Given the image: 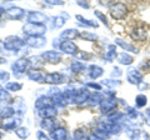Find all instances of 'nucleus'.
Returning a JSON list of instances; mask_svg holds the SVG:
<instances>
[{"instance_id": "obj_33", "label": "nucleus", "mask_w": 150, "mask_h": 140, "mask_svg": "<svg viewBox=\"0 0 150 140\" xmlns=\"http://www.w3.org/2000/svg\"><path fill=\"white\" fill-rule=\"evenodd\" d=\"M54 25H55V28L63 26L64 25V19H63L62 16H56L55 19H54Z\"/></svg>"}, {"instance_id": "obj_41", "label": "nucleus", "mask_w": 150, "mask_h": 140, "mask_svg": "<svg viewBox=\"0 0 150 140\" xmlns=\"http://www.w3.org/2000/svg\"><path fill=\"white\" fill-rule=\"evenodd\" d=\"M1 14H3V10H1V9H0V16H1Z\"/></svg>"}, {"instance_id": "obj_7", "label": "nucleus", "mask_w": 150, "mask_h": 140, "mask_svg": "<svg viewBox=\"0 0 150 140\" xmlns=\"http://www.w3.org/2000/svg\"><path fill=\"white\" fill-rule=\"evenodd\" d=\"M30 66V60L28 59H19L13 64V70L16 73H24Z\"/></svg>"}, {"instance_id": "obj_26", "label": "nucleus", "mask_w": 150, "mask_h": 140, "mask_svg": "<svg viewBox=\"0 0 150 140\" xmlns=\"http://www.w3.org/2000/svg\"><path fill=\"white\" fill-rule=\"evenodd\" d=\"M119 62H120L121 64H131V62H133V58L129 57L128 54L123 53V54L119 55Z\"/></svg>"}, {"instance_id": "obj_43", "label": "nucleus", "mask_w": 150, "mask_h": 140, "mask_svg": "<svg viewBox=\"0 0 150 140\" xmlns=\"http://www.w3.org/2000/svg\"><path fill=\"white\" fill-rule=\"evenodd\" d=\"M148 65H149V68H150V62H149V63H148Z\"/></svg>"}, {"instance_id": "obj_23", "label": "nucleus", "mask_w": 150, "mask_h": 140, "mask_svg": "<svg viewBox=\"0 0 150 140\" xmlns=\"http://www.w3.org/2000/svg\"><path fill=\"white\" fill-rule=\"evenodd\" d=\"M74 140H89V136L83 130H75L74 132Z\"/></svg>"}, {"instance_id": "obj_18", "label": "nucleus", "mask_w": 150, "mask_h": 140, "mask_svg": "<svg viewBox=\"0 0 150 140\" xmlns=\"http://www.w3.org/2000/svg\"><path fill=\"white\" fill-rule=\"evenodd\" d=\"M131 36H133L134 40H144L146 38V30L143 29V28H137L131 33Z\"/></svg>"}, {"instance_id": "obj_25", "label": "nucleus", "mask_w": 150, "mask_h": 140, "mask_svg": "<svg viewBox=\"0 0 150 140\" xmlns=\"http://www.w3.org/2000/svg\"><path fill=\"white\" fill-rule=\"evenodd\" d=\"M14 114V109L13 108H1L0 109V116L1 118H9V116H11Z\"/></svg>"}, {"instance_id": "obj_16", "label": "nucleus", "mask_w": 150, "mask_h": 140, "mask_svg": "<svg viewBox=\"0 0 150 140\" xmlns=\"http://www.w3.org/2000/svg\"><path fill=\"white\" fill-rule=\"evenodd\" d=\"M41 128L45 129V130H48V132H53V130H55L56 128H59L58 127V123H56L55 120L53 119H43V121H41Z\"/></svg>"}, {"instance_id": "obj_8", "label": "nucleus", "mask_w": 150, "mask_h": 140, "mask_svg": "<svg viewBox=\"0 0 150 140\" xmlns=\"http://www.w3.org/2000/svg\"><path fill=\"white\" fill-rule=\"evenodd\" d=\"M26 44L31 48H43L46 44V40L41 36H30V38L26 39Z\"/></svg>"}, {"instance_id": "obj_17", "label": "nucleus", "mask_w": 150, "mask_h": 140, "mask_svg": "<svg viewBox=\"0 0 150 140\" xmlns=\"http://www.w3.org/2000/svg\"><path fill=\"white\" fill-rule=\"evenodd\" d=\"M79 35H80V34L78 33V30H75V29H68V30H65V31H63L62 34H60V38L65 39L67 41H70V40H73L75 38H78Z\"/></svg>"}, {"instance_id": "obj_40", "label": "nucleus", "mask_w": 150, "mask_h": 140, "mask_svg": "<svg viewBox=\"0 0 150 140\" xmlns=\"http://www.w3.org/2000/svg\"><path fill=\"white\" fill-rule=\"evenodd\" d=\"M146 124H148V125H150V116H149V118L146 119Z\"/></svg>"}, {"instance_id": "obj_31", "label": "nucleus", "mask_w": 150, "mask_h": 140, "mask_svg": "<svg viewBox=\"0 0 150 140\" xmlns=\"http://www.w3.org/2000/svg\"><path fill=\"white\" fill-rule=\"evenodd\" d=\"M18 124H19V121H10V123L3 124V128L5 130H11V129H15V127Z\"/></svg>"}, {"instance_id": "obj_4", "label": "nucleus", "mask_w": 150, "mask_h": 140, "mask_svg": "<svg viewBox=\"0 0 150 140\" xmlns=\"http://www.w3.org/2000/svg\"><path fill=\"white\" fill-rule=\"evenodd\" d=\"M44 83H46V84H62V83H65V76L60 73H48V74H45Z\"/></svg>"}, {"instance_id": "obj_13", "label": "nucleus", "mask_w": 150, "mask_h": 140, "mask_svg": "<svg viewBox=\"0 0 150 140\" xmlns=\"http://www.w3.org/2000/svg\"><path fill=\"white\" fill-rule=\"evenodd\" d=\"M39 115L43 119H53L56 115V109L54 108V106H48V108H44V109L39 110Z\"/></svg>"}, {"instance_id": "obj_6", "label": "nucleus", "mask_w": 150, "mask_h": 140, "mask_svg": "<svg viewBox=\"0 0 150 140\" xmlns=\"http://www.w3.org/2000/svg\"><path fill=\"white\" fill-rule=\"evenodd\" d=\"M41 57L44 58V60L49 63H53V64H58L59 62H62V54L58 53V51H45V53L41 55Z\"/></svg>"}, {"instance_id": "obj_35", "label": "nucleus", "mask_w": 150, "mask_h": 140, "mask_svg": "<svg viewBox=\"0 0 150 140\" xmlns=\"http://www.w3.org/2000/svg\"><path fill=\"white\" fill-rule=\"evenodd\" d=\"M95 15H96L98 18H99V19H101V20H103V23H104L105 25H108V21H106V18L104 16V14H101L100 11H95Z\"/></svg>"}, {"instance_id": "obj_14", "label": "nucleus", "mask_w": 150, "mask_h": 140, "mask_svg": "<svg viewBox=\"0 0 150 140\" xmlns=\"http://www.w3.org/2000/svg\"><path fill=\"white\" fill-rule=\"evenodd\" d=\"M6 15L9 18H11V19H20V18L24 16V10L20 8H10V9H8L6 10Z\"/></svg>"}, {"instance_id": "obj_27", "label": "nucleus", "mask_w": 150, "mask_h": 140, "mask_svg": "<svg viewBox=\"0 0 150 140\" xmlns=\"http://www.w3.org/2000/svg\"><path fill=\"white\" fill-rule=\"evenodd\" d=\"M21 88H23V85L19 83H8L6 84V89L11 90V91H18V90H20Z\"/></svg>"}, {"instance_id": "obj_36", "label": "nucleus", "mask_w": 150, "mask_h": 140, "mask_svg": "<svg viewBox=\"0 0 150 140\" xmlns=\"http://www.w3.org/2000/svg\"><path fill=\"white\" fill-rule=\"evenodd\" d=\"M9 79V74L5 71H0V80L1 81H8Z\"/></svg>"}, {"instance_id": "obj_39", "label": "nucleus", "mask_w": 150, "mask_h": 140, "mask_svg": "<svg viewBox=\"0 0 150 140\" xmlns=\"http://www.w3.org/2000/svg\"><path fill=\"white\" fill-rule=\"evenodd\" d=\"M5 63V59H3V58H0V64H4Z\"/></svg>"}, {"instance_id": "obj_32", "label": "nucleus", "mask_w": 150, "mask_h": 140, "mask_svg": "<svg viewBox=\"0 0 150 140\" xmlns=\"http://www.w3.org/2000/svg\"><path fill=\"white\" fill-rule=\"evenodd\" d=\"M10 99V94L8 91L0 89V101H4V100H9Z\"/></svg>"}, {"instance_id": "obj_29", "label": "nucleus", "mask_w": 150, "mask_h": 140, "mask_svg": "<svg viewBox=\"0 0 150 140\" xmlns=\"http://www.w3.org/2000/svg\"><path fill=\"white\" fill-rule=\"evenodd\" d=\"M118 44L121 46V48H124L126 49L128 51H133V53H138V50L134 48V46H131L130 44H124V43H121V40H118Z\"/></svg>"}, {"instance_id": "obj_44", "label": "nucleus", "mask_w": 150, "mask_h": 140, "mask_svg": "<svg viewBox=\"0 0 150 140\" xmlns=\"http://www.w3.org/2000/svg\"><path fill=\"white\" fill-rule=\"evenodd\" d=\"M0 51H1V48H0Z\"/></svg>"}, {"instance_id": "obj_42", "label": "nucleus", "mask_w": 150, "mask_h": 140, "mask_svg": "<svg viewBox=\"0 0 150 140\" xmlns=\"http://www.w3.org/2000/svg\"><path fill=\"white\" fill-rule=\"evenodd\" d=\"M3 138V134H1V132H0V139H1Z\"/></svg>"}, {"instance_id": "obj_1", "label": "nucleus", "mask_w": 150, "mask_h": 140, "mask_svg": "<svg viewBox=\"0 0 150 140\" xmlns=\"http://www.w3.org/2000/svg\"><path fill=\"white\" fill-rule=\"evenodd\" d=\"M46 31V28L44 25H39V24H31V23H28L24 26V34L30 36H40L43 35Z\"/></svg>"}, {"instance_id": "obj_5", "label": "nucleus", "mask_w": 150, "mask_h": 140, "mask_svg": "<svg viewBox=\"0 0 150 140\" xmlns=\"http://www.w3.org/2000/svg\"><path fill=\"white\" fill-rule=\"evenodd\" d=\"M46 20V16L43 13L39 11H30L28 14V23H31V24H39L43 25V23Z\"/></svg>"}, {"instance_id": "obj_15", "label": "nucleus", "mask_w": 150, "mask_h": 140, "mask_svg": "<svg viewBox=\"0 0 150 140\" xmlns=\"http://www.w3.org/2000/svg\"><path fill=\"white\" fill-rule=\"evenodd\" d=\"M116 105V100L115 99H106L101 101V110L103 113H109V111H112V109L115 108Z\"/></svg>"}, {"instance_id": "obj_30", "label": "nucleus", "mask_w": 150, "mask_h": 140, "mask_svg": "<svg viewBox=\"0 0 150 140\" xmlns=\"http://www.w3.org/2000/svg\"><path fill=\"white\" fill-rule=\"evenodd\" d=\"M76 19L78 20H81V23H83V24H86L88 26H98V24H96V23H91V20H88V19H84V18L83 16H80V15H78L76 16Z\"/></svg>"}, {"instance_id": "obj_19", "label": "nucleus", "mask_w": 150, "mask_h": 140, "mask_svg": "<svg viewBox=\"0 0 150 140\" xmlns=\"http://www.w3.org/2000/svg\"><path fill=\"white\" fill-rule=\"evenodd\" d=\"M128 80H129L131 84L140 83V80H142V74L138 73V70H129Z\"/></svg>"}, {"instance_id": "obj_34", "label": "nucleus", "mask_w": 150, "mask_h": 140, "mask_svg": "<svg viewBox=\"0 0 150 140\" xmlns=\"http://www.w3.org/2000/svg\"><path fill=\"white\" fill-rule=\"evenodd\" d=\"M137 104H138V106H143V105H145L146 104V98H145L144 95H139L138 98H137Z\"/></svg>"}, {"instance_id": "obj_9", "label": "nucleus", "mask_w": 150, "mask_h": 140, "mask_svg": "<svg viewBox=\"0 0 150 140\" xmlns=\"http://www.w3.org/2000/svg\"><path fill=\"white\" fill-rule=\"evenodd\" d=\"M50 138L53 140H67L68 138V132L64 128H56L55 130L50 133Z\"/></svg>"}, {"instance_id": "obj_21", "label": "nucleus", "mask_w": 150, "mask_h": 140, "mask_svg": "<svg viewBox=\"0 0 150 140\" xmlns=\"http://www.w3.org/2000/svg\"><path fill=\"white\" fill-rule=\"evenodd\" d=\"M149 135L145 132H140V130H135L134 134L131 135V140H148Z\"/></svg>"}, {"instance_id": "obj_24", "label": "nucleus", "mask_w": 150, "mask_h": 140, "mask_svg": "<svg viewBox=\"0 0 150 140\" xmlns=\"http://www.w3.org/2000/svg\"><path fill=\"white\" fill-rule=\"evenodd\" d=\"M84 69H85V65H84L83 63L74 62V63L71 64V70H73L74 73H81Z\"/></svg>"}, {"instance_id": "obj_38", "label": "nucleus", "mask_w": 150, "mask_h": 140, "mask_svg": "<svg viewBox=\"0 0 150 140\" xmlns=\"http://www.w3.org/2000/svg\"><path fill=\"white\" fill-rule=\"evenodd\" d=\"M88 86H91V88H95V89L100 90V85H96V84H88Z\"/></svg>"}, {"instance_id": "obj_10", "label": "nucleus", "mask_w": 150, "mask_h": 140, "mask_svg": "<svg viewBox=\"0 0 150 140\" xmlns=\"http://www.w3.org/2000/svg\"><path fill=\"white\" fill-rule=\"evenodd\" d=\"M60 50L67 54H75L78 51V46L74 43H71V41L64 40V41H62V44H60Z\"/></svg>"}, {"instance_id": "obj_20", "label": "nucleus", "mask_w": 150, "mask_h": 140, "mask_svg": "<svg viewBox=\"0 0 150 140\" xmlns=\"http://www.w3.org/2000/svg\"><path fill=\"white\" fill-rule=\"evenodd\" d=\"M89 75H90V78L93 79H96V78H99L101 74H103V69L100 66H96V65H91L90 68H89Z\"/></svg>"}, {"instance_id": "obj_28", "label": "nucleus", "mask_w": 150, "mask_h": 140, "mask_svg": "<svg viewBox=\"0 0 150 140\" xmlns=\"http://www.w3.org/2000/svg\"><path fill=\"white\" fill-rule=\"evenodd\" d=\"M80 36L83 39H86V40H96L98 39V36L95 34H91V33H88V31H84V33H80Z\"/></svg>"}, {"instance_id": "obj_2", "label": "nucleus", "mask_w": 150, "mask_h": 140, "mask_svg": "<svg viewBox=\"0 0 150 140\" xmlns=\"http://www.w3.org/2000/svg\"><path fill=\"white\" fill-rule=\"evenodd\" d=\"M23 45H24V41L20 38H18V36H8L5 41H4V46L8 50H18Z\"/></svg>"}, {"instance_id": "obj_22", "label": "nucleus", "mask_w": 150, "mask_h": 140, "mask_svg": "<svg viewBox=\"0 0 150 140\" xmlns=\"http://www.w3.org/2000/svg\"><path fill=\"white\" fill-rule=\"evenodd\" d=\"M15 134H16L20 139H26V138L30 135L29 130H28L26 128H18V129L15 130Z\"/></svg>"}, {"instance_id": "obj_3", "label": "nucleus", "mask_w": 150, "mask_h": 140, "mask_svg": "<svg viewBox=\"0 0 150 140\" xmlns=\"http://www.w3.org/2000/svg\"><path fill=\"white\" fill-rule=\"evenodd\" d=\"M110 13H111V16L114 18V19H123V18L126 15V13H128V9H126V6L124 4L116 3L110 8Z\"/></svg>"}, {"instance_id": "obj_11", "label": "nucleus", "mask_w": 150, "mask_h": 140, "mask_svg": "<svg viewBox=\"0 0 150 140\" xmlns=\"http://www.w3.org/2000/svg\"><path fill=\"white\" fill-rule=\"evenodd\" d=\"M28 76L29 79L34 81H40V83H44V79H45V74H43L41 70H38V69H31L28 71Z\"/></svg>"}, {"instance_id": "obj_37", "label": "nucleus", "mask_w": 150, "mask_h": 140, "mask_svg": "<svg viewBox=\"0 0 150 140\" xmlns=\"http://www.w3.org/2000/svg\"><path fill=\"white\" fill-rule=\"evenodd\" d=\"M89 140H103V139H100V138H98L96 135H90V136H89Z\"/></svg>"}, {"instance_id": "obj_12", "label": "nucleus", "mask_w": 150, "mask_h": 140, "mask_svg": "<svg viewBox=\"0 0 150 140\" xmlns=\"http://www.w3.org/2000/svg\"><path fill=\"white\" fill-rule=\"evenodd\" d=\"M53 100L50 99V98H48V96H41V98H39V99L36 100V103H35V106L39 110H41V109H44V108H48V106H53Z\"/></svg>"}]
</instances>
